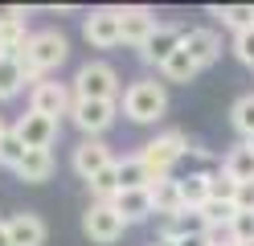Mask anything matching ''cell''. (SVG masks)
<instances>
[{
  "label": "cell",
  "instance_id": "25",
  "mask_svg": "<svg viewBox=\"0 0 254 246\" xmlns=\"http://www.w3.org/2000/svg\"><path fill=\"white\" fill-rule=\"evenodd\" d=\"M213 16H221V25L234 33L254 29V4H226V8H213Z\"/></svg>",
  "mask_w": 254,
  "mask_h": 246
},
{
  "label": "cell",
  "instance_id": "6",
  "mask_svg": "<svg viewBox=\"0 0 254 246\" xmlns=\"http://www.w3.org/2000/svg\"><path fill=\"white\" fill-rule=\"evenodd\" d=\"M82 230H86V238H90V242L111 246V242H119V238H123L127 222L115 213V205H103V201H94V205L82 213Z\"/></svg>",
  "mask_w": 254,
  "mask_h": 246
},
{
  "label": "cell",
  "instance_id": "13",
  "mask_svg": "<svg viewBox=\"0 0 254 246\" xmlns=\"http://www.w3.org/2000/svg\"><path fill=\"white\" fill-rule=\"evenodd\" d=\"M185 45V29H177V25H160L152 33V37L144 41V49H139V58L144 62H152V66H164L177 49Z\"/></svg>",
  "mask_w": 254,
  "mask_h": 246
},
{
  "label": "cell",
  "instance_id": "4",
  "mask_svg": "<svg viewBox=\"0 0 254 246\" xmlns=\"http://www.w3.org/2000/svg\"><path fill=\"white\" fill-rule=\"evenodd\" d=\"M119 94V74L111 70L107 62H86L74 78V98H111L115 103Z\"/></svg>",
  "mask_w": 254,
  "mask_h": 246
},
{
  "label": "cell",
  "instance_id": "20",
  "mask_svg": "<svg viewBox=\"0 0 254 246\" xmlns=\"http://www.w3.org/2000/svg\"><path fill=\"white\" fill-rule=\"evenodd\" d=\"M152 205H156V213H160V218H172V213H181V209H185L181 180H172V176L156 180V185H152Z\"/></svg>",
  "mask_w": 254,
  "mask_h": 246
},
{
  "label": "cell",
  "instance_id": "18",
  "mask_svg": "<svg viewBox=\"0 0 254 246\" xmlns=\"http://www.w3.org/2000/svg\"><path fill=\"white\" fill-rule=\"evenodd\" d=\"M17 176L29 180V185H41V180H50V176H54V152H50V148H29L25 160L17 164Z\"/></svg>",
  "mask_w": 254,
  "mask_h": 246
},
{
  "label": "cell",
  "instance_id": "15",
  "mask_svg": "<svg viewBox=\"0 0 254 246\" xmlns=\"http://www.w3.org/2000/svg\"><path fill=\"white\" fill-rule=\"evenodd\" d=\"M111 205H115V213H119L127 226H131V222H148L152 213H156V205H152V189H123Z\"/></svg>",
  "mask_w": 254,
  "mask_h": 246
},
{
  "label": "cell",
  "instance_id": "7",
  "mask_svg": "<svg viewBox=\"0 0 254 246\" xmlns=\"http://www.w3.org/2000/svg\"><path fill=\"white\" fill-rule=\"evenodd\" d=\"M82 37L94 49H111L123 41V21H119V8H94L86 21H82Z\"/></svg>",
  "mask_w": 254,
  "mask_h": 246
},
{
  "label": "cell",
  "instance_id": "32",
  "mask_svg": "<svg viewBox=\"0 0 254 246\" xmlns=\"http://www.w3.org/2000/svg\"><path fill=\"white\" fill-rule=\"evenodd\" d=\"M238 213H254V180H246V185H238V197H234Z\"/></svg>",
  "mask_w": 254,
  "mask_h": 246
},
{
  "label": "cell",
  "instance_id": "34",
  "mask_svg": "<svg viewBox=\"0 0 254 246\" xmlns=\"http://www.w3.org/2000/svg\"><path fill=\"white\" fill-rule=\"evenodd\" d=\"M0 246H12V242H8V230H4V222H0Z\"/></svg>",
  "mask_w": 254,
  "mask_h": 246
},
{
  "label": "cell",
  "instance_id": "35",
  "mask_svg": "<svg viewBox=\"0 0 254 246\" xmlns=\"http://www.w3.org/2000/svg\"><path fill=\"white\" fill-rule=\"evenodd\" d=\"M152 246H181V242H168V238H156Z\"/></svg>",
  "mask_w": 254,
  "mask_h": 246
},
{
  "label": "cell",
  "instance_id": "10",
  "mask_svg": "<svg viewBox=\"0 0 254 246\" xmlns=\"http://www.w3.org/2000/svg\"><path fill=\"white\" fill-rule=\"evenodd\" d=\"M201 234H209V218L201 209H181L160 222V238H168V242H185V238H201Z\"/></svg>",
  "mask_w": 254,
  "mask_h": 246
},
{
  "label": "cell",
  "instance_id": "19",
  "mask_svg": "<svg viewBox=\"0 0 254 246\" xmlns=\"http://www.w3.org/2000/svg\"><path fill=\"white\" fill-rule=\"evenodd\" d=\"M115 172H119V185H123V189H152V185H156V172L139 160V152L115 160ZM123 189H119V193H123Z\"/></svg>",
  "mask_w": 254,
  "mask_h": 246
},
{
  "label": "cell",
  "instance_id": "24",
  "mask_svg": "<svg viewBox=\"0 0 254 246\" xmlns=\"http://www.w3.org/2000/svg\"><path fill=\"white\" fill-rule=\"evenodd\" d=\"M197 70H201V66H197L193 58H189V49H185V45H181L177 54H172V58L160 66L164 82H193V78H197Z\"/></svg>",
  "mask_w": 254,
  "mask_h": 246
},
{
  "label": "cell",
  "instance_id": "29",
  "mask_svg": "<svg viewBox=\"0 0 254 246\" xmlns=\"http://www.w3.org/2000/svg\"><path fill=\"white\" fill-rule=\"evenodd\" d=\"M205 218H209V226H230L234 218H238V205H226V201H209L201 209Z\"/></svg>",
  "mask_w": 254,
  "mask_h": 246
},
{
  "label": "cell",
  "instance_id": "21",
  "mask_svg": "<svg viewBox=\"0 0 254 246\" xmlns=\"http://www.w3.org/2000/svg\"><path fill=\"white\" fill-rule=\"evenodd\" d=\"M221 172L234 176L238 185H246V180H254V148L250 144H238L226 152V160H221Z\"/></svg>",
  "mask_w": 254,
  "mask_h": 246
},
{
  "label": "cell",
  "instance_id": "16",
  "mask_svg": "<svg viewBox=\"0 0 254 246\" xmlns=\"http://www.w3.org/2000/svg\"><path fill=\"white\" fill-rule=\"evenodd\" d=\"M4 230H8L12 246H45V222L37 213H12L4 222Z\"/></svg>",
  "mask_w": 254,
  "mask_h": 246
},
{
  "label": "cell",
  "instance_id": "17",
  "mask_svg": "<svg viewBox=\"0 0 254 246\" xmlns=\"http://www.w3.org/2000/svg\"><path fill=\"white\" fill-rule=\"evenodd\" d=\"M185 49H189V58H193L201 70L205 66H213L217 54H221V37L213 29H185Z\"/></svg>",
  "mask_w": 254,
  "mask_h": 246
},
{
  "label": "cell",
  "instance_id": "11",
  "mask_svg": "<svg viewBox=\"0 0 254 246\" xmlns=\"http://www.w3.org/2000/svg\"><path fill=\"white\" fill-rule=\"evenodd\" d=\"M119 21H123V45H135V49H144V41L160 29L156 12L152 8H139V4L135 8H119Z\"/></svg>",
  "mask_w": 254,
  "mask_h": 246
},
{
  "label": "cell",
  "instance_id": "3",
  "mask_svg": "<svg viewBox=\"0 0 254 246\" xmlns=\"http://www.w3.org/2000/svg\"><path fill=\"white\" fill-rule=\"evenodd\" d=\"M123 111H127V119H135V123H156L168 111V94H164L160 82L139 78V82H131V86L123 90Z\"/></svg>",
  "mask_w": 254,
  "mask_h": 246
},
{
  "label": "cell",
  "instance_id": "36",
  "mask_svg": "<svg viewBox=\"0 0 254 246\" xmlns=\"http://www.w3.org/2000/svg\"><path fill=\"white\" fill-rule=\"evenodd\" d=\"M4 131H8V127H4V119H0V140H4Z\"/></svg>",
  "mask_w": 254,
  "mask_h": 246
},
{
  "label": "cell",
  "instance_id": "31",
  "mask_svg": "<svg viewBox=\"0 0 254 246\" xmlns=\"http://www.w3.org/2000/svg\"><path fill=\"white\" fill-rule=\"evenodd\" d=\"M234 54H238V62L254 66V29H246V33H238V37H234Z\"/></svg>",
  "mask_w": 254,
  "mask_h": 246
},
{
  "label": "cell",
  "instance_id": "2",
  "mask_svg": "<svg viewBox=\"0 0 254 246\" xmlns=\"http://www.w3.org/2000/svg\"><path fill=\"white\" fill-rule=\"evenodd\" d=\"M193 152V148H189V140H185V131H164V136H156V140H148L144 148H139V160L148 164V168L156 172V180H164L172 168H177V164Z\"/></svg>",
  "mask_w": 254,
  "mask_h": 246
},
{
  "label": "cell",
  "instance_id": "1",
  "mask_svg": "<svg viewBox=\"0 0 254 246\" xmlns=\"http://www.w3.org/2000/svg\"><path fill=\"white\" fill-rule=\"evenodd\" d=\"M66 58H70V41L62 37L58 29H41V33H33V37H29L25 54H21L25 78H29V82H41V74L58 70Z\"/></svg>",
  "mask_w": 254,
  "mask_h": 246
},
{
  "label": "cell",
  "instance_id": "9",
  "mask_svg": "<svg viewBox=\"0 0 254 246\" xmlns=\"http://www.w3.org/2000/svg\"><path fill=\"white\" fill-rule=\"evenodd\" d=\"M33 33L25 29V8H4L0 12V58H21Z\"/></svg>",
  "mask_w": 254,
  "mask_h": 246
},
{
  "label": "cell",
  "instance_id": "37",
  "mask_svg": "<svg viewBox=\"0 0 254 246\" xmlns=\"http://www.w3.org/2000/svg\"><path fill=\"white\" fill-rule=\"evenodd\" d=\"M246 144H250V148H254V140H246Z\"/></svg>",
  "mask_w": 254,
  "mask_h": 246
},
{
  "label": "cell",
  "instance_id": "33",
  "mask_svg": "<svg viewBox=\"0 0 254 246\" xmlns=\"http://www.w3.org/2000/svg\"><path fill=\"white\" fill-rule=\"evenodd\" d=\"M181 246H209V238H205V234H201V238H185Z\"/></svg>",
  "mask_w": 254,
  "mask_h": 246
},
{
  "label": "cell",
  "instance_id": "28",
  "mask_svg": "<svg viewBox=\"0 0 254 246\" xmlns=\"http://www.w3.org/2000/svg\"><path fill=\"white\" fill-rule=\"evenodd\" d=\"M234 197H238V180L226 176V172H213V176H209V201H226V205H234Z\"/></svg>",
  "mask_w": 254,
  "mask_h": 246
},
{
  "label": "cell",
  "instance_id": "5",
  "mask_svg": "<svg viewBox=\"0 0 254 246\" xmlns=\"http://www.w3.org/2000/svg\"><path fill=\"white\" fill-rule=\"evenodd\" d=\"M115 107L119 103H111V98H74L70 119L86 131V140H99L103 131L115 123Z\"/></svg>",
  "mask_w": 254,
  "mask_h": 246
},
{
  "label": "cell",
  "instance_id": "30",
  "mask_svg": "<svg viewBox=\"0 0 254 246\" xmlns=\"http://www.w3.org/2000/svg\"><path fill=\"white\" fill-rule=\"evenodd\" d=\"M230 226H234V238H238V246L254 242V213H238V218H234Z\"/></svg>",
  "mask_w": 254,
  "mask_h": 246
},
{
  "label": "cell",
  "instance_id": "14",
  "mask_svg": "<svg viewBox=\"0 0 254 246\" xmlns=\"http://www.w3.org/2000/svg\"><path fill=\"white\" fill-rule=\"evenodd\" d=\"M17 136L25 140V148H50V144L58 140V119H50V115H37V111H29V115H21Z\"/></svg>",
  "mask_w": 254,
  "mask_h": 246
},
{
  "label": "cell",
  "instance_id": "26",
  "mask_svg": "<svg viewBox=\"0 0 254 246\" xmlns=\"http://www.w3.org/2000/svg\"><path fill=\"white\" fill-rule=\"evenodd\" d=\"M230 119H234V127L242 131L246 140H254V94H242L234 103V111H230Z\"/></svg>",
  "mask_w": 254,
  "mask_h": 246
},
{
  "label": "cell",
  "instance_id": "27",
  "mask_svg": "<svg viewBox=\"0 0 254 246\" xmlns=\"http://www.w3.org/2000/svg\"><path fill=\"white\" fill-rule=\"evenodd\" d=\"M25 152H29V148H25V140L17 136V127H8V131H4V140H0V164L17 168V164L25 160Z\"/></svg>",
  "mask_w": 254,
  "mask_h": 246
},
{
  "label": "cell",
  "instance_id": "8",
  "mask_svg": "<svg viewBox=\"0 0 254 246\" xmlns=\"http://www.w3.org/2000/svg\"><path fill=\"white\" fill-rule=\"evenodd\" d=\"M70 107H74V98H70V90L62 86V82H37L33 86V94H29V111H37V115H50V119H58V115H70Z\"/></svg>",
  "mask_w": 254,
  "mask_h": 246
},
{
  "label": "cell",
  "instance_id": "22",
  "mask_svg": "<svg viewBox=\"0 0 254 246\" xmlns=\"http://www.w3.org/2000/svg\"><path fill=\"white\" fill-rule=\"evenodd\" d=\"M209 176H213V172H189V176L181 180L185 209H205V205H209Z\"/></svg>",
  "mask_w": 254,
  "mask_h": 246
},
{
  "label": "cell",
  "instance_id": "12",
  "mask_svg": "<svg viewBox=\"0 0 254 246\" xmlns=\"http://www.w3.org/2000/svg\"><path fill=\"white\" fill-rule=\"evenodd\" d=\"M111 164H115V156H111V148L103 140H82V144L74 148V172L82 176V180L99 176L103 168H111Z\"/></svg>",
  "mask_w": 254,
  "mask_h": 246
},
{
  "label": "cell",
  "instance_id": "23",
  "mask_svg": "<svg viewBox=\"0 0 254 246\" xmlns=\"http://www.w3.org/2000/svg\"><path fill=\"white\" fill-rule=\"evenodd\" d=\"M25 82L29 78H25L21 58H0V103H4V98H17Z\"/></svg>",
  "mask_w": 254,
  "mask_h": 246
},
{
  "label": "cell",
  "instance_id": "38",
  "mask_svg": "<svg viewBox=\"0 0 254 246\" xmlns=\"http://www.w3.org/2000/svg\"><path fill=\"white\" fill-rule=\"evenodd\" d=\"M246 246H254V242H246Z\"/></svg>",
  "mask_w": 254,
  "mask_h": 246
}]
</instances>
